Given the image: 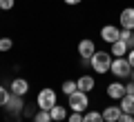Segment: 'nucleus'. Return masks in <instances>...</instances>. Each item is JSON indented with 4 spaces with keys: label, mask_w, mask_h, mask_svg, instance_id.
Instances as JSON below:
<instances>
[{
    "label": "nucleus",
    "mask_w": 134,
    "mask_h": 122,
    "mask_svg": "<svg viewBox=\"0 0 134 122\" xmlns=\"http://www.w3.org/2000/svg\"><path fill=\"white\" fill-rule=\"evenodd\" d=\"M112 53L110 51H98L96 49L94 51V56L90 58V67H92V71H96V73H110V67H112Z\"/></svg>",
    "instance_id": "obj_1"
},
{
    "label": "nucleus",
    "mask_w": 134,
    "mask_h": 122,
    "mask_svg": "<svg viewBox=\"0 0 134 122\" xmlns=\"http://www.w3.org/2000/svg\"><path fill=\"white\" fill-rule=\"evenodd\" d=\"M67 107L72 109V111H78V113H85L87 107H90V95L85 93V91L76 89L74 93L67 95Z\"/></svg>",
    "instance_id": "obj_2"
},
{
    "label": "nucleus",
    "mask_w": 134,
    "mask_h": 122,
    "mask_svg": "<svg viewBox=\"0 0 134 122\" xmlns=\"http://www.w3.org/2000/svg\"><path fill=\"white\" fill-rule=\"evenodd\" d=\"M54 104H58V95H56V91H54L52 87H45V89H40L38 95H36V107L43 109V111H49Z\"/></svg>",
    "instance_id": "obj_3"
},
{
    "label": "nucleus",
    "mask_w": 134,
    "mask_h": 122,
    "mask_svg": "<svg viewBox=\"0 0 134 122\" xmlns=\"http://www.w3.org/2000/svg\"><path fill=\"white\" fill-rule=\"evenodd\" d=\"M110 73L116 75V80H127L132 73V65L127 62V58H114L110 67Z\"/></svg>",
    "instance_id": "obj_4"
},
{
    "label": "nucleus",
    "mask_w": 134,
    "mask_h": 122,
    "mask_svg": "<svg viewBox=\"0 0 134 122\" xmlns=\"http://www.w3.org/2000/svg\"><path fill=\"white\" fill-rule=\"evenodd\" d=\"M23 109H25V100H23V95H14V93H11L9 100H7V104H5V111L9 113V115H14L16 122H20Z\"/></svg>",
    "instance_id": "obj_5"
},
{
    "label": "nucleus",
    "mask_w": 134,
    "mask_h": 122,
    "mask_svg": "<svg viewBox=\"0 0 134 122\" xmlns=\"http://www.w3.org/2000/svg\"><path fill=\"white\" fill-rule=\"evenodd\" d=\"M100 40L107 42V44L121 40V29L116 27V24H105V27H100Z\"/></svg>",
    "instance_id": "obj_6"
},
{
    "label": "nucleus",
    "mask_w": 134,
    "mask_h": 122,
    "mask_svg": "<svg viewBox=\"0 0 134 122\" xmlns=\"http://www.w3.org/2000/svg\"><path fill=\"white\" fill-rule=\"evenodd\" d=\"M94 51H96L94 40L85 38V40H81V42H78V56H81V60H90V58L94 56Z\"/></svg>",
    "instance_id": "obj_7"
},
{
    "label": "nucleus",
    "mask_w": 134,
    "mask_h": 122,
    "mask_svg": "<svg viewBox=\"0 0 134 122\" xmlns=\"http://www.w3.org/2000/svg\"><path fill=\"white\" fill-rule=\"evenodd\" d=\"M9 91H11L14 95H23V98H25L27 91H29V82H27L25 78H14V80L9 82Z\"/></svg>",
    "instance_id": "obj_8"
},
{
    "label": "nucleus",
    "mask_w": 134,
    "mask_h": 122,
    "mask_svg": "<svg viewBox=\"0 0 134 122\" xmlns=\"http://www.w3.org/2000/svg\"><path fill=\"white\" fill-rule=\"evenodd\" d=\"M119 20H121V29H130V31H134V7H125V9L121 11Z\"/></svg>",
    "instance_id": "obj_9"
},
{
    "label": "nucleus",
    "mask_w": 134,
    "mask_h": 122,
    "mask_svg": "<svg viewBox=\"0 0 134 122\" xmlns=\"http://www.w3.org/2000/svg\"><path fill=\"white\" fill-rule=\"evenodd\" d=\"M107 95H110L112 100H121L125 95V85L123 80H114V82H110L107 85Z\"/></svg>",
    "instance_id": "obj_10"
},
{
    "label": "nucleus",
    "mask_w": 134,
    "mask_h": 122,
    "mask_svg": "<svg viewBox=\"0 0 134 122\" xmlns=\"http://www.w3.org/2000/svg\"><path fill=\"white\" fill-rule=\"evenodd\" d=\"M76 87H78L81 91H85V93L94 91V87H96V80H94V75H90V73H83L81 78L76 80Z\"/></svg>",
    "instance_id": "obj_11"
},
{
    "label": "nucleus",
    "mask_w": 134,
    "mask_h": 122,
    "mask_svg": "<svg viewBox=\"0 0 134 122\" xmlns=\"http://www.w3.org/2000/svg\"><path fill=\"white\" fill-rule=\"evenodd\" d=\"M100 113H103V120L105 122H116L123 111H121V107H116V104H110V107H103Z\"/></svg>",
    "instance_id": "obj_12"
},
{
    "label": "nucleus",
    "mask_w": 134,
    "mask_h": 122,
    "mask_svg": "<svg viewBox=\"0 0 134 122\" xmlns=\"http://www.w3.org/2000/svg\"><path fill=\"white\" fill-rule=\"evenodd\" d=\"M127 44L123 42V40H116V42H112L110 44V53H112V58H125L127 56Z\"/></svg>",
    "instance_id": "obj_13"
},
{
    "label": "nucleus",
    "mask_w": 134,
    "mask_h": 122,
    "mask_svg": "<svg viewBox=\"0 0 134 122\" xmlns=\"http://www.w3.org/2000/svg\"><path fill=\"white\" fill-rule=\"evenodd\" d=\"M49 115H52V122H65L67 120V107L54 104V107L49 109Z\"/></svg>",
    "instance_id": "obj_14"
},
{
    "label": "nucleus",
    "mask_w": 134,
    "mask_h": 122,
    "mask_svg": "<svg viewBox=\"0 0 134 122\" xmlns=\"http://www.w3.org/2000/svg\"><path fill=\"white\" fill-rule=\"evenodd\" d=\"M121 111L123 113H130V115H134V95H130V93H125L123 98H121Z\"/></svg>",
    "instance_id": "obj_15"
},
{
    "label": "nucleus",
    "mask_w": 134,
    "mask_h": 122,
    "mask_svg": "<svg viewBox=\"0 0 134 122\" xmlns=\"http://www.w3.org/2000/svg\"><path fill=\"white\" fill-rule=\"evenodd\" d=\"M83 122H105L100 111H85L83 113Z\"/></svg>",
    "instance_id": "obj_16"
},
{
    "label": "nucleus",
    "mask_w": 134,
    "mask_h": 122,
    "mask_svg": "<svg viewBox=\"0 0 134 122\" xmlns=\"http://www.w3.org/2000/svg\"><path fill=\"white\" fill-rule=\"evenodd\" d=\"M121 40L127 44V49H134V31H130V29H121Z\"/></svg>",
    "instance_id": "obj_17"
},
{
    "label": "nucleus",
    "mask_w": 134,
    "mask_h": 122,
    "mask_svg": "<svg viewBox=\"0 0 134 122\" xmlns=\"http://www.w3.org/2000/svg\"><path fill=\"white\" fill-rule=\"evenodd\" d=\"M31 120H34V122H52V115H49V111H43V109H38V111L34 113Z\"/></svg>",
    "instance_id": "obj_18"
},
{
    "label": "nucleus",
    "mask_w": 134,
    "mask_h": 122,
    "mask_svg": "<svg viewBox=\"0 0 134 122\" xmlns=\"http://www.w3.org/2000/svg\"><path fill=\"white\" fill-rule=\"evenodd\" d=\"M60 89H63V93H65V95L74 93V91L78 89V87H76V80H65V82L60 85Z\"/></svg>",
    "instance_id": "obj_19"
},
{
    "label": "nucleus",
    "mask_w": 134,
    "mask_h": 122,
    "mask_svg": "<svg viewBox=\"0 0 134 122\" xmlns=\"http://www.w3.org/2000/svg\"><path fill=\"white\" fill-rule=\"evenodd\" d=\"M14 49V40L11 38H0V53H7V51H11Z\"/></svg>",
    "instance_id": "obj_20"
},
{
    "label": "nucleus",
    "mask_w": 134,
    "mask_h": 122,
    "mask_svg": "<svg viewBox=\"0 0 134 122\" xmlns=\"http://www.w3.org/2000/svg\"><path fill=\"white\" fill-rule=\"evenodd\" d=\"M9 95H11L9 87H2V85H0V107H5V104H7V100H9Z\"/></svg>",
    "instance_id": "obj_21"
},
{
    "label": "nucleus",
    "mask_w": 134,
    "mask_h": 122,
    "mask_svg": "<svg viewBox=\"0 0 134 122\" xmlns=\"http://www.w3.org/2000/svg\"><path fill=\"white\" fill-rule=\"evenodd\" d=\"M14 5H16V0H0V9H2V11L14 9Z\"/></svg>",
    "instance_id": "obj_22"
},
{
    "label": "nucleus",
    "mask_w": 134,
    "mask_h": 122,
    "mask_svg": "<svg viewBox=\"0 0 134 122\" xmlns=\"http://www.w3.org/2000/svg\"><path fill=\"white\" fill-rule=\"evenodd\" d=\"M67 122H83V113L72 111V113H69V118H67Z\"/></svg>",
    "instance_id": "obj_23"
},
{
    "label": "nucleus",
    "mask_w": 134,
    "mask_h": 122,
    "mask_svg": "<svg viewBox=\"0 0 134 122\" xmlns=\"http://www.w3.org/2000/svg\"><path fill=\"white\" fill-rule=\"evenodd\" d=\"M116 122H134V115H130V113H121V118Z\"/></svg>",
    "instance_id": "obj_24"
},
{
    "label": "nucleus",
    "mask_w": 134,
    "mask_h": 122,
    "mask_svg": "<svg viewBox=\"0 0 134 122\" xmlns=\"http://www.w3.org/2000/svg\"><path fill=\"white\" fill-rule=\"evenodd\" d=\"M34 113H36V111H34V109H29L27 104H25V109H23V118H34Z\"/></svg>",
    "instance_id": "obj_25"
},
{
    "label": "nucleus",
    "mask_w": 134,
    "mask_h": 122,
    "mask_svg": "<svg viewBox=\"0 0 134 122\" xmlns=\"http://www.w3.org/2000/svg\"><path fill=\"white\" fill-rule=\"evenodd\" d=\"M125 93H130V95H134V82L130 80L127 85H125Z\"/></svg>",
    "instance_id": "obj_26"
},
{
    "label": "nucleus",
    "mask_w": 134,
    "mask_h": 122,
    "mask_svg": "<svg viewBox=\"0 0 134 122\" xmlns=\"http://www.w3.org/2000/svg\"><path fill=\"white\" fill-rule=\"evenodd\" d=\"M125 58H127V62L132 65V69H134V49H130V51H127V56H125Z\"/></svg>",
    "instance_id": "obj_27"
},
{
    "label": "nucleus",
    "mask_w": 134,
    "mask_h": 122,
    "mask_svg": "<svg viewBox=\"0 0 134 122\" xmlns=\"http://www.w3.org/2000/svg\"><path fill=\"white\" fill-rule=\"evenodd\" d=\"M63 2H65V5H69V7H74V5H81L83 0H63Z\"/></svg>",
    "instance_id": "obj_28"
},
{
    "label": "nucleus",
    "mask_w": 134,
    "mask_h": 122,
    "mask_svg": "<svg viewBox=\"0 0 134 122\" xmlns=\"http://www.w3.org/2000/svg\"><path fill=\"white\" fill-rule=\"evenodd\" d=\"M130 80H132V82H134V69H132V73H130Z\"/></svg>",
    "instance_id": "obj_29"
},
{
    "label": "nucleus",
    "mask_w": 134,
    "mask_h": 122,
    "mask_svg": "<svg viewBox=\"0 0 134 122\" xmlns=\"http://www.w3.org/2000/svg\"><path fill=\"white\" fill-rule=\"evenodd\" d=\"M0 11H2V9H0Z\"/></svg>",
    "instance_id": "obj_30"
}]
</instances>
